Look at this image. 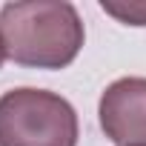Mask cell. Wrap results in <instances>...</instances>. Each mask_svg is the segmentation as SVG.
I'll return each instance as SVG.
<instances>
[{"label":"cell","instance_id":"1","mask_svg":"<svg viewBox=\"0 0 146 146\" xmlns=\"http://www.w3.org/2000/svg\"><path fill=\"white\" fill-rule=\"evenodd\" d=\"M6 57L29 69H66L83 49L86 32L66 0H20L0 9Z\"/></svg>","mask_w":146,"mask_h":146},{"label":"cell","instance_id":"5","mask_svg":"<svg viewBox=\"0 0 146 146\" xmlns=\"http://www.w3.org/2000/svg\"><path fill=\"white\" fill-rule=\"evenodd\" d=\"M3 60H6V49H3V40H0V66H3Z\"/></svg>","mask_w":146,"mask_h":146},{"label":"cell","instance_id":"4","mask_svg":"<svg viewBox=\"0 0 146 146\" xmlns=\"http://www.w3.org/2000/svg\"><path fill=\"white\" fill-rule=\"evenodd\" d=\"M100 9L112 17H117L126 26H146V0H129V3H112L100 0Z\"/></svg>","mask_w":146,"mask_h":146},{"label":"cell","instance_id":"3","mask_svg":"<svg viewBox=\"0 0 146 146\" xmlns=\"http://www.w3.org/2000/svg\"><path fill=\"white\" fill-rule=\"evenodd\" d=\"M103 135L115 146H146V78H120L98 103Z\"/></svg>","mask_w":146,"mask_h":146},{"label":"cell","instance_id":"2","mask_svg":"<svg viewBox=\"0 0 146 146\" xmlns=\"http://www.w3.org/2000/svg\"><path fill=\"white\" fill-rule=\"evenodd\" d=\"M78 112L46 89H12L0 95V146H78Z\"/></svg>","mask_w":146,"mask_h":146}]
</instances>
